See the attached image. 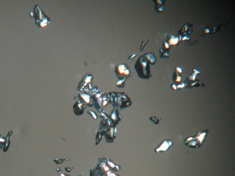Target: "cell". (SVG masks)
<instances>
[{"instance_id": "obj_1", "label": "cell", "mask_w": 235, "mask_h": 176, "mask_svg": "<svg viewBox=\"0 0 235 176\" xmlns=\"http://www.w3.org/2000/svg\"><path fill=\"white\" fill-rule=\"evenodd\" d=\"M156 60L155 55L151 52L140 56L135 65V68L139 77L145 79L151 78L150 66L154 64Z\"/></svg>"}, {"instance_id": "obj_2", "label": "cell", "mask_w": 235, "mask_h": 176, "mask_svg": "<svg viewBox=\"0 0 235 176\" xmlns=\"http://www.w3.org/2000/svg\"><path fill=\"white\" fill-rule=\"evenodd\" d=\"M108 96V103H111L119 109L122 110L132 105L131 100L125 93L109 92Z\"/></svg>"}, {"instance_id": "obj_3", "label": "cell", "mask_w": 235, "mask_h": 176, "mask_svg": "<svg viewBox=\"0 0 235 176\" xmlns=\"http://www.w3.org/2000/svg\"><path fill=\"white\" fill-rule=\"evenodd\" d=\"M208 132V130L207 129L206 130L201 131L194 136L186 137L184 141V145L189 148H199L205 141Z\"/></svg>"}, {"instance_id": "obj_4", "label": "cell", "mask_w": 235, "mask_h": 176, "mask_svg": "<svg viewBox=\"0 0 235 176\" xmlns=\"http://www.w3.org/2000/svg\"><path fill=\"white\" fill-rule=\"evenodd\" d=\"M30 16L35 19L36 25L39 27H43L49 24L51 19L42 11L37 4L35 5L33 12L30 13Z\"/></svg>"}, {"instance_id": "obj_5", "label": "cell", "mask_w": 235, "mask_h": 176, "mask_svg": "<svg viewBox=\"0 0 235 176\" xmlns=\"http://www.w3.org/2000/svg\"><path fill=\"white\" fill-rule=\"evenodd\" d=\"M201 74V72L197 71L195 68H193L192 74L187 78L183 83L185 88L191 89L193 87H204L205 85L199 80L197 79V74Z\"/></svg>"}, {"instance_id": "obj_6", "label": "cell", "mask_w": 235, "mask_h": 176, "mask_svg": "<svg viewBox=\"0 0 235 176\" xmlns=\"http://www.w3.org/2000/svg\"><path fill=\"white\" fill-rule=\"evenodd\" d=\"M115 74L119 81L125 82L132 76V72L128 65L126 63L121 64L116 66L115 68Z\"/></svg>"}, {"instance_id": "obj_7", "label": "cell", "mask_w": 235, "mask_h": 176, "mask_svg": "<svg viewBox=\"0 0 235 176\" xmlns=\"http://www.w3.org/2000/svg\"><path fill=\"white\" fill-rule=\"evenodd\" d=\"M182 70L178 66L175 67V71L173 75V80L174 82L172 84L171 88L172 90H180L185 88L184 83H182Z\"/></svg>"}, {"instance_id": "obj_8", "label": "cell", "mask_w": 235, "mask_h": 176, "mask_svg": "<svg viewBox=\"0 0 235 176\" xmlns=\"http://www.w3.org/2000/svg\"><path fill=\"white\" fill-rule=\"evenodd\" d=\"M93 78V75L90 73H88L85 75L79 83L78 90H79L80 92L84 91L89 93L93 86L92 79Z\"/></svg>"}, {"instance_id": "obj_9", "label": "cell", "mask_w": 235, "mask_h": 176, "mask_svg": "<svg viewBox=\"0 0 235 176\" xmlns=\"http://www.w3.org/2000/svg\"><path fill=\"white\" fill-rule=\"evenodd\" d=\"M174 145V142L171 139H164L154 149L157 153L167 151Z\"/></svg>"}, {"instance_id": "obj_10", "label": "cell", "mask_w": 235, "mask_h": 176, "mask_svg": "<svg viewBox=\"0 0 235 176\" xmlns=\"http://www.w3.org/2000/svg\"><path fill=\"white\" fill-rule=\"evenodd\" d=\"M78 98L79 102L88 105L90 107H92L93 106V102L89 93L81 92L80 94H79Z\"/></svg>"}, {"instance_id": "obj_11", "label": "cell", "mask_w": 235, "mask_h": 176, "mask_svg": "<svg viewBox=\"0 0 235 176\" xmlns=\"http://www.w3.org/2000/svg\"><path fill=\"white\" fill-rule=\"evenodd\" d=\"M87 107V105L80 102H77L74 106V112L77 115H82L84 110Z\"/></svg>"}, {"instance_id": "obj_12", "label": "cell", "mask_w": 235, "mask_h": 176, "mask_svg": "<svg viewBox=\"0 0 235 176\" xmlns=\"http://www.w3.org/2000/svg\"><path fill=\"white\" fill-rule=\"evenodd\" d=\"M121 117V115H120V113H119L118 111H117V110L116 109L113 110V111H112L110 115L109 116V118H110L111 121H112V124H114V121H115V126L117 124L115 121H116L117 123H118L121 121L122 118Z\"/></svg>"}, {"instance_id": "obj_13", "label": "cell", "mask_w": 235, "mask_h": 176, "mask_svg": "<svg viewBox=\"0 0 235 176\" xmlns=\"http://www.w3.org/2000/svg\"><path fill=\"white\" fill-rule=\"evenodd\" d=\"M165 2L164 1H155L156 3L155 6V9L157 12H162L164 9V2Z\"/></svg>"}, {"instance_id": "obj_14", "label": "cell", "mask_w": 235, "mask_h": 176, "mask_svg": "<svg viewBox=\"0 0 235 176\" xmlns=\"http://www.w3.org/2000/svg\"><path fill=\"white\" fill-rule=\"evenodd\" d=\"M149 120L150 121L153 122L154 124L157 125L159 123V121L161 120V118L156 117V116H153V117H150Z\"/></svg>"}, {"instance_id": "obj_15", "label": "cell", "mask_w": 235, "mask_h": 176, "mask_svg": "<svg viewBox=\"0 0 235 176\" xmlns=\"http://www.w3.org/2000/svg\"><path fill=\"white\" fill-rule=\"evenodd\" d=\"M125 82L119 81L117 83L116 85H117V87H118L119 88H124V86H125Z\"/></svg>"}, {"instance_id": "obj_16", "label": "cell", "mask_w": 235, "mask_h": 176, "mask_svg": "<svg viewBox=\"0 0 235 176\" xmlns=\"http://www.w3.org/2000/svg\"><path fill=\"white\" fill-rule=\"evenodd\" d=\"M148 41L147 40H144V41H143V43H142V46H141V49H140L141 51L143 50V49L144 48V46L146 45V44L147 43Z\"/></svg>"}]
</instances>
